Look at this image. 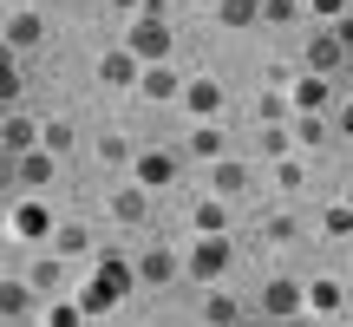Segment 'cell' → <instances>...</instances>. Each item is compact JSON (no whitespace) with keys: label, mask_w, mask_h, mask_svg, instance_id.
<instances>
[{"label":"cell","mask_w":353,"mask_h":327,"mask_svg":"<svg viewBox=\"0 0 353 327\" xmlns=\"http://www.w3.org/2000/svg\"><path fill=\"white\" fill-rule=\"evenodd\" d=\"M0 39H7V52H33L39 39H46V20H39L33 7H13L7 26H0Z\"/></svg>","instance_id":"cell-6"},{"label":"cell","mask_w":353,"mask_h":327,"mask_svg":"<svg viewBox=\"0 0 353 327\" xmlns=\"http://www.w3.org/2000/svg\"><path fill=\"white\" fill-rule=\"evenodd\" d=\"M92 157H99V164H131L138 151H131V138H125V131H99V144H92Z\"/></svg>","instance_id":"cell-23"},{"label":"cell","mask_w":353,"mask_h":327,"mask_svg":"<svg viewBox=\"0 0 353 327\" xmlns=\"http://www.w3.org/2000/svg\"><path fill=\"white\" fill-rule=\"evenodd\" d=\"M334 125H341V138H353V92L341 99V118H334Z\"/></svg>","instance_id":"cell-36"},{"label":"cell","mask_w":353,"mask_h":327,"mask_svg":"<svg viewBox=\"0 0 353 327\" xmlns=\"http://www.w3.org/2000/svg\"><path fill=\"white\" fill-rule=\"evenodd\" d=\"M262 229H268V242H294V216H288V210H275Z\"/></svg>","instance_id":"cell-33"},{"label":"cell","mask_w":353,"mask_h":327,"mask_svg":"<svg viewBox=\"0 0 353 327\" xmlns=\"http://www.w3.org/2000/svg\"><path fill=\"white\" fill-rule=\"evenodd\" d=\"M294 7H301V0H262V20H268V26H288Z\"/></svg>","instance_id":"cell-32"},{"label":"cell","mask_w":353,"mask_h":327,"mask_svg":"<svg viewBox=\"0 0 353 327\" xmlns=\"http://www.w3.org/2000/svg\"><path fill=\"white\" fill-rule=\"evenodd\" d=\"M229 262H236V242H229V229H223V236H196V242H190V281H223L229 275Z\"/></svg>","instance_id":"cell-2"},{"label":"cell","mask_w":353,"mask_h":327,"mask_svg":"<svg viewBox=\"0 0 353 327\" xmlns=\"http://www.w3.org/2000/svg\"><path fill=\"white\" fill-rule=\"evenodd\" d=\"M138 184H151V190L176 184V157L170 151H138Z\"/></svg>","instance_id":"cell-20"},{"label":"cell","mask_w":353,"mask_h":327,"mask_svg":"<svg viewBox=\"0 0 353 327\" xmlns=\"http://www.w3.org/2000/svg\"><path fill=\"white\" fill-rule=\"evenodd\" d=\"M190 229H196V236H223V229H229V197H216V190H210V197L190 210Z\"/></svg>","instance_id":"cell-16"},{"label":"cell","mask_w":353,"mask_h":327,"mask_svg":"<svg viewBox=\"0 0 353 327\" xmlns=\"http://www.w3.org/2000/svg\"><path fill=\"white\" fill-rule=\"evenodd\" d=\"M275 184H281V190H288V197H294V190L307 184V170H301V157H275Z\"/></svg>","instance_id":"cell-29"},{"label":"cell","mask_w":353,"mask_h":327,"mask_svg":"<svg viewBox=\"0 0 353 327\" xmlns=\"http://www.w3.org/2000/svg\"><path fill=\"white\" fill-rule=\"evenodd\" d=\"M262 315L268 321H294V315H307V288L301 281H288V275H275L262 288Z\"/></svg>","instance_id":"cell-4"},{"label":"cell","mask_w":353,"mask_h":327,"mask_svg":"<svg viewBox=\"0 0 353 327\" xmlns=\"http://www.w3.org/2000/svg\"><path fill=\"white\" fill-rule=\"evenodd\" d=\"M216 20H223V26H255V20H262V0H223Z\"/></svg>","instance_id":"cell-25"},{"label":"cell","mask_w":353,"mask_h":327,"mask_svg":"<svg viewBox=\"0 0 353 327\" xmlns=\"http://www.w3.org/2000/svg\"><path fill=\"white\" fill-rule=\"evenodd\" d=\"M112 7H131V13H138V7H144V0H112Z\"/></svg>","instance_id":"cell-39"},{"label":"cell","mask_w":353,"mask_h":327,"mask_svg":"<svg viewBox=\"0 0 353 327\" xmlns=\"http://www.w3.org/2000/svg\"><path fill=\"white\" fill-rule=\"evenodd\" d=\"M59 275H65L59 262H33V288H59Z\"/></svg>","instance_id":"cell-34"},{"label":"cell","mask_w":353,"mask_h":327,"mask_svg":"<svg viewBox=\"0 0 353 327\" xmlns=\"http://www.w3.org/2000/svg\"><path fill=\"white\" fill-rule=\"evenodd\" d=\"M183 105H190V118H216V112H223V86H216V79H190Z\"/></svg>","instance_id":"cell-18"},{"label":"cell","mask_w":353,"mask_h":327,"mask_svg":"<svg viewBox=\"0 0 353 327\" xmlns=\"http://www.w3.org/2000/svg\"><path fill=\"white\" fill-rule=\"evenodd\" d=\"M255 118H262V125H288V118H294V92L268 86V92H262V105H255Z\"/></svg>","instance_id":"cell-22"},{"label":"cell","mask_w":353,"mask_h":327,"mask_svg":"<svg viewBox=\"0 0 353 327\" xmlns=\"http://www.w3.org/2000/svg\"><path fill=\"white\" fill-rule=\"evenodd\" d=\"M334 33H341V46L353 52V13H341V20H334Z\"/></svg>","instance_id":"cell-37"},{"label":"cell","mask_w":353,"mask_h":327,"mask_svg":"<svg viewBox=\"0 0 353 327\" xmlns=\"http://www.w3.org/2000/svg\"><path fill=\"white\" fill-rule=\"evenodd\" d=\"M307 315L347 321V288H341V281H314V288H307Z\"/></svg>","instance_id":"cell-19"},{"label":"cell","mask_w":353,"mask_h":327,"mask_svg":"<svg viewBox=\"0 0 353 327\" xmlns=\"http://www.w3.org/2000/svg\"><path fill=\"white\" fill-rule=\"evenodd\" d=\"M13 177H20L26 190H46L52 177H59V151H46V144H33V151L13 157Z\"/></svg>","instance_id":"cell-8"},{"label":"cell","mask_w":353,"mask_h":327,"mask_svg":"<svg viewBox=\"0 0 353 327\" xmlns=\"http://www.w3.org/2000/svg\"><path fill=\"white\" fill-rule=\"evenodd\" d=\"M190 157H196V164L223 157V131H216V118H196V131H190Z\"/></svg>","instance_id":"cell-21"},{"label":"cell","mask_w":353,"mask_h":327,"mask_svg":"<svg viewBox=\"0 0 353 327\" xmlns=\"http://www.w3.org/2000/svg\"><path fill=\"white\" fill-rule=\"evenodd\" d=\"M321 229H327V236H353V203H327Z\"/></svg>","instance_id":"cell-30"},{"label":"cell","mask_w":353,"mask_h":327,"mask_svg":"<svg viewBox=\"0 0 353 327\" xmlns=\"http://www.w3.org/2000/svg\"><path fill=\"white\" fill-rule=\"evenodd\" d=\"M347 92H353V59H347Z\"/></svg>","instance_id":"cell-40"},{"label":"cell","mask_w":353,"mask_h":327,"mask_svg":"<svg viewBox=\"0 0 353 327\" xmlns=\"http://www.w3.org/2000/svg\"><path fill=\"white\" fill-rule=\"evenodd\" d=\"M33 281H20V275H7V281H0V315H7V321H26V315H33Z\"/></svg>","instance_id":"cell-17"},{"label":"cell","mask_w":353,"mask_h":327,"mask_svg":"<svg viewBox=\"0 0 353 327\" xmlns=\"http://www.w3.org/2000/svg\"><path fill=\"white\" fill-rule=\"evenodd\" d=\"M183 275V262H176V249H144L138 255V281H151V288H164V281Z\"/></svg>","instance_id":"cell-11"},{"label":"cell","mask_w":353,"mask_h":327,"mask_svg":"<svg viewBox=\"0 0 353 327\" xmlns=\"http://www.w3.org/2000/svg\"><path fill=\"white\" fill-rule=\"evenodd\" d=\"M52 249H59V255H92V242H85V229H79V223H65L59 236H52Z\"/></svg>","instance_id":"cell-28"},{"label":"cell","mask_w":353,"mask_h":327,"mask_svg":"<svg viewBox=\"0 0 353 327\" xmlns=\"http://www.w3.org/2000/svg\"><path fill=\"white\" fill-rule=\"evenodd\" d=\"M144 210H151V184H125V190H118V197H112V223H144Z\"/></svg>","instance_id":"cell-15"},{"label":"cell","mask_w":353,"mask_h":327,"mask_svg":"<svg viewBox=\"0 0 353 327\" xmlns=\"http://www.w3.org/2000/svg\"><path fill=\"white\" fill-rule=\"evenodd\" d=\"M321 131H327V125H321V112H294V144H301V151H314Z\"/></svg>","instance_id":"cell-27"},{"label":"cell","mask_w":353,"mask_h":327,"mask_svg":"<svg viewBox=\"0 0 353 327\" xmlns=\"http://www.w3.org/2000/svg\"><path fill=\"white\" fill-rule=\"evenodd\" d=\"M307 7H314L321 20H341V13H347V0H307Z\"/></svg>","instance_id":"cell-35"},{"label":"cell","mask_w":353,"mask_h":327,"mask_svg":"<svg viewBox=\"0 0 353 327\" xmlns=\"http://www.w3.org/2000/svg\"><path fill=\"white\" fill-rule=\"evenodd\" d=\"M347 59H353V52L341 46V33H314V39H307V72H327L334 79Z\"/></svg>","instance_id":"cell-9"},{"label":"cell","mask_w":353,"mask_h":327,"mask_svg":"<svg viewBox=\"0 0 353 327\" xmlns=\"http://www.w3.org/2000/svg\"><path fill=\"white\" fill-rule=\"evenodd\" d=\"M0 144H7V157L33 151V144H46V125H33L26 112H7V131H0Z\"/></svg>","instance_id":"cell-10"},{"label":"cell","mask_w":353,"mask_h":327,"mask_svg":"<svg viewBox=\"0 0 353 327\" xmlns=\"http://www.w3.org/2000/svg\"><path fill=\"white\" fill-rule=\"evenodd\" d=\"M13 7H33V0H13Z\"/></svg>","instance_id":"cell-41"},{"label":"cell","mask_w":353,"mask_h":327,"mask_svg":"<svg viewBox=\"0 0 353 327\" xmlns=\"http://www.w3.org/2000/svg\"><path fill=\"white\" fill-rule=\"evenodd\" d=\"M72 144H79V131L65 125V118H52L46 125V151H72Z\"/></svg>","instance_id":"cell-31"},{"label":"cell","mask_w":353,"mask_h":327,"mask_svg":"<svg viewBox=\"0 0 353 327\" xmlns=\"http://www.w3.org/2000/svg\"><path fill=\"white\" fill-rule=\"evenodd\" d=\"M210 190L216 197H242V190H249V164L242 157H216L210 164Z\"/></svg>","instance_id":"cell-14"},{"label":"cell","mask_w":353,"mask_h":327,"mask_svg":"<svg viewBox=\"0 0 353 327\" xmlns=\"http://www.w3.org/2000/svg\"><path fill=\"white\" fill-rule=\"evenodd\" d=\"M138 99H183V79L170 72V59L144 66V79H138Z\"/></svg>","instance_id":"cell-13"},{"label":"cell","mask_w":353,"mask_h":327,"mask_svg":"<svg viewBox=\"0 0 353 327\" xmlns=\"http://www.w3.org/2000/svg\"><path fill=\"white\" fill-rule=\"evenodd\" d=\"M164 7H170V0H144V7H138V13H164Z\"/></svg>","instance_id":"cell-38"},{"label":"cell","mask_w":353,"mask_h":327,"mask_svg":"<svg viewBox=\"0 0 353 327\" xmlns=\"http://www.w3.org/2000/svg\"><path fill=\"white\" fill-rule=\"evenodd\" d=\"M125 46L138 52L144 66L170 59V26H164V13H138V20H131V33H125Z\"/></svg>","instance_id":"cell-3"},{"label":"cell","mask_w":353,"mask_h":327,"mask_svg":"<svg viewBox=\"0 0 353 327\" xmlns=\"http://www.w3.org/2000/svg\"><path fill=\"white\" fill-rule=\"evenodd\" d=\"M138 79H144V59H138V52H131V46H112V52H105V59H99V86L125 92V86H138Z\"/></svg>","instance_id":"cell-7"},{"label":"cell","mask_w":353,"mask_h":327,"mask_svg":"<svg viewBox=\"0 0 353 327\" xmlns=\"http://www.w3.org/2000/svg\"><path fill=\"white\" fill-rule=\"evenodd\" d=\"M131 281H138V262H125V255H99V281L79 295V308H85V315H105Z\"/></svg>","instance_id":"cell-1"},{"label":"cell","mask_w":353,"mask_h":327,"mask_svg":"<svg viewBox=\"0 0 353 327\" xmlns=\"http://www.w3.org/2000/svg\"><path fill=\"white\" fill-rule=\"evenodd\" d=\"M294 151V125H262V157H288Z\"/></svg>","instance_id":"cell-26"},{"label":"cell","mask_w":353,"mask_h":327,"mask_svg":"<svg viewBox=\"0 0 353 327\" xmlns=\"http://www.w3.org/2000/svg\"><path fill=\"white\" fill-rule=\"evenodd\" d=\"M327 105H334L327 72H301V79H294V112H327Z\"/></svg>","instance_id":"cell-12"},{"label":"cell","mask_w":353,"mask_h":327,"mask_svg":"<svg viewBox=\"0 0 353 327\" xmlns=\"http://www.w3.org/2000/svg\"><path fill=\"white\" fill-rule=\"evenodd\" d=\"M13 236H26V242H52L59 229H52V210L39 203V190L26 203H13Z\"/></svg>","instance_id":"cell-5"},{"label":"cell","mask_w":353,"mask_h":327,"mask_svg":"<svg viewBox=\"0 0 353 327\" xmlns=\"http://www.w3.org/2000/svg\"><path fill=\"white\" fill-rule=\"evenodd\" d=\"M203 321H216V327L242 321V301H236V295H223V288H210V301H203Z\"/></svg>","instance_id":"cell-24"}]
</instances>
